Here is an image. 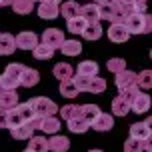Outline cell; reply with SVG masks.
<instances>
[{"instance_id": "obj_1", "label": "cell", "mask_w": 152, "mask_h": 152, "mask_svg": "<svg viewBox=\"0 0 152 152\" xmlns=\"http://www.w3.org/2000/svg\"><path fill=\"white\" fill-rule=\"evenodd\" d=\"M122 24L128 34H148L152 30V18L148 14H128Z\"/></svg>"}, {"instance_id": "obj_2", "label": "cell", "mask_w": 152, "mask_h": 152, "mask_svg": "<svg viewBox=\"0 0 152 152\" xmlns=\"http://www.w3.org/2000/svg\"><path fill=\"white\" fill-rule=\"evenodd\" d=\"M20 72H22V64H18V62L8 64L4 72L0 74V88L2 90H16L20 86Z\"/></svg>"}, {"instance_id": "obj_3", "label": "cell", "mask_w": 152, "mask_h": 152, "mask_svg": "<svg viewBox=\"0 0 152 152\" xmlns=\"http://www.w3.org/2000/svg\"><path fill=\"white\" fill-rule=\"evenodd\" d=\"M138 88L136 86H132V88H128V90L120 92L116 98L112 100V114L114 116H126V114L130 112V104H132V98L138 94Z\"/></svg>"}, {"instance_id": "obj_4", "label": "cell", "mask_w": 152, "mask_h": 152, "mask_svg": "<svg viewBox=\"0 0 152 152\" xmlns=\"http://www.w3.org/2000/svg\"><path fill=\"white\" fill-rule=\"evenodd\" d=\"M34 116H40V118H48V116H54L56 114V104H54L50 98L46 96H36V98L28 100Z\"/></svg>"}, {"instance_id": "obj_5", "label": "cell", "mask_w": 152, "mask_h": 152, "mask_svg": "<svg viewBox=\"0 0 152 152\" xmlns=\"http://www.w3.org/2000/svg\"><path fill=\"white\" fill-rule=\"evenodd\" d=\"M150 124H152V118H146L142 122L132 124L130 126V138H136V140H142V142H150V138H152Z\"/></svg>"}, {"instance_id": "obj_6", "label": "cell", "mask_w": 152, "mask_h": 152, "mask_svg": "<svg viewBox=\"0 0 152 152\" xmlns=\"http://www.w3.org/2000/svg\"><path fill=\"white\" fill-rule=\"evenodd\" d=\"M66 38H64V34H62V30H58V28H46L44 32H42V44L50 46L52 50H60L62 42H64Z\"/></svg>"}, {"instance_id": "obj_7", "label": "cell", "mask_w": 152, "mask_h": 152, "mask_svg": "<svg viewBox=\"0 0 152 152\" xmlns=\"http://www.w3.org/2000/svg\"><path fill=\"white\" fill-rule=\"evenodd\" d=\"M14 42H16V48H20V50H34V46L40 40H38V36L32 30H24L18 36H14Z\"/></svg>"}, {"instance_id": "obj_8", "label": "cell", "mask_w": 152, "mask_h": 152, "mask_svg": "<svg viewBox=\"0 0 152 152\" xmlns=\"http://www.w3.org/2000/svg\"><path fill=\"white\" fill-rule=\"evenodd\" d=\"M114 82L118 86V90L124 92V90H128V88H132V86H136V74L130 72V70H122V72L116 74Z\"/></svg>"}, {"instance_id": "obj_9", "label": "cell", "mask_w": 152, "mask_h": 152, "mask_svg": "<svg viewBox=\"0 0 152 152\" xmlns=\"http://www.w3.org/2000/svg\"><path fill=\"white\" fill-rule=\"evenodd\" d=\"M16 106H18V92L0 88V110H12Z\"/></svg>"}, {"instance_id": "obj_10", "label": "cell", "mask_w": 152, "mask_h": 152, "mask_svg": "<svg viewBox=\"0 0 152 152\" xmlns=\"http://www.w3.org/2000/svg\"><path fill=\"white\" fill-rule=\"evenodd\" d=\"M148 108H150V96L146 92H138L136 96L132 98L130 110H134L136 114H144V112H148Z\"/></svg>"}, {"instance_id": "obj_11", "label": "cell", "mask_w": 152, "mask_h": 152, "mask_svg": "<svg viewBox=\"0 0 152 152\" xmlns=\"http://www.w3.org/2000/svg\"><path fill=\"white\" fill-rule=\"evenodd\" d=\"M38 80H40L38 70L28 68V66H22V72H20V86H24V88H32V86L38 84Z\"/></svg>"}, {"instance_id": "obj_12", "label": "cell", "mask_w": 152, "mask_h": 152, "mask_svg": "<svg viewBox=\"0 0 152 152\" xmlns=\"http://www.w3.org/2000/svg\"><path fill=\"white\" fill-rule=\"evenodd\" d=\"M108 38L116 42V44H122V42H126L130 38L128 30L124 28V24H110V28H108Z\"/></svg>"}, {"instance_id": "obj_13", "label": "cell", "mask_w": 152, "mask_h": 152, "mask_svg": "<svg viewBox=\"0 0 152 152\" xmlns=\"http://www.w3.org/2000/svg\"><path fill=\"white\" fill-rule=\"evenodd\" d=\"M36 12L40 18H44V20H54L56 16L60 14V8L58 4H50V2H40V6L36 8Z\"/></svg>"}, {"instance_id": "obj_14", "label": "cell", "mask_w": 152, "mask_h": 152, "mask_svg": "<svg viewBox=\"0 0 152 152\" xmlns=\"http://www.w3.org/2000/svg\"><path fill=\"white\" fill-rule=\"evenodd\" d=\"M70 146V140L68 136H60V134H56V136H50L48 138V152H66Z\"/></svg>"}, {"instance_id": "obj_15", "label": "cell", "mask_w": 152, "mask_h": 152, "mask_svg": "<svg viewBox=\"0 0 152 152\" xmlns=\"http://www.w3.org/2000/svg\"><path fill=\"white\" fill-rule=\"evenodd\" d=\"M112 126H114V118L110 116V114H104V112H100L98 116H96V120L90 124V128L98 130V132H106V130H112Z\"/></svg>"}, {"instance_id": "obj_16", "label": "cell", "mask_w": 152, "mask_h": 152, "mask_svg": "<svg viewBox=\"0 0 152 152\" xmlns=\"http://www.w3.org/2000/svg\"><path fill=\"white\" fill-rule=\"evenodd\" d=\"M10 132H12V138H16V140H30L34 134V128L30 126V122H22L14 128H10Z\"/></svg>"}, {"instance_id": "obj_17", "label": "cell", "mask_w": 152, "mask_h": 152, "mask_svg": "<svg viewBox=\"0 0 152 152\" xmlns=\"http://www.w3.org/2000/svg\"><path fill=\"white\" fill-rule=\"evenodd\" d=\"M80 16H82L88 24L98 22V20H100V8H98V4H86V6H80Z\"/></svg>"}, {"instance_id": "obj_18", "label": "cell", "mask_w": 152, "mask_h": 152, "mask_svg": "<svg viewBox=\"0 0 152 152\" xmlns=\"http://www.w3.org/2000/svg\"><path fill=\"white\" fill-rule=\"evenodd\" d=\"M146 150H152V140L142 142V140H136V138H128L124 142V152H146Z\"/></svg>"}, {"instance_id": "obj_19", "label": "cell", "mask_w": 152, "mask_h": 152, "mask_svg": "<svg viewBox=\"0 0 152 152\" xmlns=\"http://www.w3.org/2000/svg\"><path fill=\"white\" fill-rule=\"evenodd\" d=\"M16 50V42H14V36L12 34H0V54L2 56H10V54Z\"/></svg>"}, {"instance_id": "obj_20", "label": "cell", "mask_w": 152, "mask_h": 152, "mask_svg": "<svg viewBox=\"0 0 152 152\" xmlns=\"http://www.w3.org/2000/svg\"><path fill=\"white\" fill-rule=\"evenodd\" d=\"M72 72H74V70H72V66H70V64H66V62H58V64H54V68H52V74L56 76L60 82L70 80V78L74 76Z\"/></svg>"}, {"instance_id": "obj_21", "label": "cell", "mask_w": 152, "mask_h": 152, "mask_svg": "<svg viewBox=\"0 0 152 152\" xmlns=\"http://www.w3.org/2000/svg\"><path fill=\"white\" fill-rule=\"evenodd\" d=\"M60 8V14L66 18V20H70V18H76V16H80V4L78 2H74V0H68V2H64Z\"/></svg>"}, {"instance_id": "obj_22", "label": "cell", "mask_w": 152, "mask_h": 152, "mask_svg": "<svg viewBox=\"0 0 152 152\" xmlns=\"http://www.w3.org/2000/svg\"><path fill=\"white\" fill-rule=\"evenodd\" d=\"M60 50L64 56H78V54L82 52V44H80V40H64L60 46Z\"/></svg>"}, {"instance_id": "obj_23", "label": "cell", "mask_w": 152, "mask_h": 152, "mask_svg": "<svg viewBox=\"0 0 152 152\" xmlns=\"http://www.w3.org/2000/svg\"><path fill=\"white\" fill-rule=\"evenodd\" d=\"M40 130H42L44 134H58V130H60V120H56V116L42 118V122H40Z\"/></svg>"}, {"instance_id": "obj_24", "label": "cell", "mask_w": 152, "mask_h": 152, "mask_svg": "<svg viewBox=\"0 0 152 152\" xmlns=\"http://www.w3.org/2000/svg\"><path fill=\"white\" fill-rule=\"evenodd\" d=\"M76 74H82V76H98V64L94 60H84L78 64L76 68Z\"/></svg>"}, {"instance_id": "obj_25", "label": "cell", "mask_w": 152, "mask_h": 152, "mask_svg": "<svg viewBox=\"0 0 152 152\" xmlns=\"http://www.w3.org/2000/svg\"><path fill=\"white\" fill-rule=\"evenodd\" d=\"M28 150L30 152H48V138L46 136H32L28 140Z\"/></svg>"}, {"instance_id": "obj_26", "label": "cell", "mask_w": 152, "mask_h": 152, "mask_svg": "<svg viewBox=\"0 0 152 152\" xmlns=\"http://www.w3.org/2000/svg\"><path fill=\"white\" fill-rule=\"evenodd\" d=\"M98 114H100V108L96 106V104H84V106H80V116L88 122V126L96 120V116H98Z\"/></svg>"}, {"instance_id": "obj_27", "label": "cell", "mask_w": 152, "mask_h": 152, "mask_svg": "<svg viewBox=\"0 0 152 152\" xmlns=\"http://www.w3.org/2000/svg\"><path fill=\"white\" fill-rule=\"evenodd\" d=\"M66 124H68V130H70V132H76V134H82V132H86V130L90 128V126H88V122L84 120L82 116L70 118V120H66Z\"/></svg>"}, {"instance_id": "obj_28", "label": "cell", "mask_w": 152, "mask_h": 152, "mask_svg": "<svg viewBox=\"0 0 152 152\" xmlns=\"http://www.w3.org/2000/svg\"><path fill=\"white\" fill-rule=\"evenodd\" d=\"M10 6L16 14H30L34 10V0H14Z\"/></svg>"}, {"instance_id": "obj_29", "label": "cell", "mask_w": 152, "mask_h": 152, "mask_svg": "<svg viewBox=\"0 0 152 152\" xmlns=\"http://www.w3.org/2000/svg\"><path fill=\"white\" fill-rule=\"evenodd\" d=\"M82 36L86 38V40H98V38L102 36V26H100L98 22L86 24L84 30H82Z\"/></svg>"}, {"instance_id": "obj_30", "label": "cell", "mask_w": 152, "mask_h": 152, "mask_svg": "<svg viewBox=\"0 0 152 152\" xmlns=\"http://www.w3.org/2000/svg\"><path fill=\"white\" fill-rule=\"evenodd\" d=\"M106 90V80L100 78V76H92L88 80V86H86V92H92V94H100V92Z\"/></svg>"}, {"instance_id": "obj_31", "label": "cell", "mask_w": 152, "mask_h": 152, "mask_svg": "<svg viewBox=\"0 0 152 152\" xmlns=\"http://www.w3.org/2000/svg\"><path fill=\"white\" fill-rule=\"evenodd\" d=\"M86 20H84L82 16H76V18H70V20H66V28H68L70 34H82L84 26H86Z\"/></svg>"}, {"instance_id": "obj_32", "label": "cell", "mask_w": 152, "mask_h": 152, "mask_svg": "<svg viewBox=\"0 0 152 152\" xmlns=\"http://www.w3.org/2000/svg\"><path fill=\"white\" fill-rule=\"evenodd\" d=\"M136 88L138 90H148V88H152V72L150 70H142L140 74H136Z\"/></svg>"}, {"instance_id": "obj_33", "label": "cell", "mask_w": 152, "mask_h": 152, "mask_svg": "<svg viewBox=\"0 0 152 152\" xmlns=\"http://www.w3.org/2000/svg\"><path fill=\"white\" fill-rule=\"evenodd\" d=\"M32 54H34V58H38V60H48V58H52V56H54V50L50 48V46L38 42V44L34 46Z\"/></svg>"}, {"instance_id": "obj_34", "label": "cell", "mask_w": 152, "mask_h": 152, "mask_svg": "<svg viewBox=\"0 0 152 152\" xmlns=\"http://www.w3.org/2000/svg\"><path fill=\"white\" fill-rule=\"evenodd\" d=\"M60 94L64 96V98H76L80 92H78V88L74 86L72 78H70V80H64V82L60 84Z\"/></svg>"}, {"instance_id": "obj_35", "label": "cell", "mask_w": 152, "mask_h": 152, "mask_svg": "<svg viewBox=\"0 0 152 152\" xmlns=\"http://www.w3.org/2000/svg\"><path fill=\"white\" fill-rule=\"evenodd\" d=\"M14 110H16V114L20 116V120H22V122H30L32 118H34V112H32V108H30V104H28V102L18 104Z\"/></svg>"}, {"instance_id": "obj_36", "label": "cell", "mask_w": 152, "mask_h": 152, "mask_svg": "<svg viewBox=\"0 0 152 152\" xmlns=\"http://www.w3.org/2000/svg\"><path fill=\"white\" fill-rule=\"evenodd\" d=\"M60 116L64 118V120L76 118V116H80V106H76V104H66V106L60 108Z\"/></svg>"}, {"instance_id": "obj_37", "label": "cell", "mask_w": 152, "mask_h": 152, "mask_svg": "<svg viewBox=\"0 0 152 152\" xmlns=\"http://www.w3.org/2000/svg\"><path fill=\"white\" fill-rule=\"evenodd\" d=\"M106 68L110 70V72H114V74H118V72H122V70H126V62H124V58H110V60L106 62Z\"/></svg>"}, {"instance_id": "obj_38", "label": "cell", "mask_w": 152, "mask_h": 152, "mask_svg": "<svg viewBox=\"0 0 152 152\" xmlns=\"http://www.w3.org/2000/svg\"><path fill=\"white\" fill-rule=\"evenodd\" d=\"M0 128H8V110H0Z\"/></svg>"}, {"instance_id": "obj_39", "label": "cell", "mask_w": 152, "mask_h": 152, "mask_svg": "<svg viewBox=\"0 0 152 152\" xmlns=\"http://www.w3.org/2000/svg\"><path fill=\"white\" fill-rule=\"evenodd\" d=\"M40 122H42V118H40V116H34V118L30 120V126L34 130H40Z\"/></svg>"}, {"instance_id": "obj_40", "label": "cell", "mask_w": 152, "mask_h": 152, "mask_svg": "<svg viewBox=\"0 0 152 152\" xmlns=\"http://www.w3.org/2000/svg\"><path fill=\"white\" fill-rule=\"evenodd\" d=\"M136 0H120V4H124V6H132Z\"/></svg>"}, {"instance_id": "obj_41", "label": "cell", "mask_w": 152, "mask_h": 152, "mask_svg": "<svg viewBox=\"0 0 152 152\" xmlns=\"http://www.w3.org/2000/svg\"><path fill=\"white\" fill-rule=\"evenodd\" d=\"M12 2H14V0H0V8H2V6H8V4H12Z\"/></svg>"}, {"instance_id": "obj_42", "label": "cell", "mask_w": 152, "mask_h": 152, "mask_svg": "<svg viewBox=\"0 0 152 152\" xmlns=\"http://www.w3.org/2000/svg\"><path fill=\"white\" fill-rule=\"evenodd\" d=\"M40 2H50V4H60V0H40Z\"/></svg>"}, {"instance_id": "obj_43", "label": "cell", "mask_w": 152, "mask_h": 152, "mask_svg": "<svg viewBox=\"0 0 152 152\" xmlns=\"http://www.w3.org/2000/svg\"><path fill=\"white\" fill-rule=\"evenodd\" d=\"M88 152H102V150H88Z\"/></svg>"}, {"instance_id": "obj_44", "label": "cell", "mask_w": 152, "mask_h": 152, "mask_svg": "<svg viewBox=\"0 0 152 152\" xmlns=\"http://www.w3.org/2000/svg\"><path fill=\"white\" fill-rule=\"evenodd\" d=\"M136 2H144V4H146V0H136Z\"/></svg>"}, {"instance_id": "obj_45", "label": "cell", "mask_w": 152, "mask_h": 152, "mask_svg": "<svg viewBox=\"0 0 152 152\" xmlns=\"http://www.w3.org/2000/svg\"><path fill=\"white\" fill-rule=\"evenodd\" d=\"M24 152H30V150H28V148H26V150H24Z\"/></svg>"}, {"instance_id": "obj_46", "label": "cell", "mask_w": 152, "mask_h": 152, "mask_svg": "<svg viewBox=\"0 0 152 152\" xmlns=\"http://www.w3.org/2000/svg\"><path fill=\"white\" fill-rule=\"evenodd\" d=\"M94 2H100V0H94Z\"/></svg>"}, {"instance_id": "obj_47", "label": "cell", "mask_w": 152, "mask_h": 152, "mask_svg": "<svg viewBox=\"0 0 152 152\" xmlns=\"http://www.w3.org/2000/svg\"><path fill=\"white\" fill-rule=\"evenodd\" d=\"M34 2H36V0H34Z\"/></svg>"}]
</instances>
